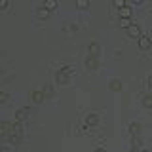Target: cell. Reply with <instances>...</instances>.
Segmentation results:
<instances>
[{
    "label": "cell",
    "instance_id": "15",
    "mask_svg": "<svg viewBox=\"0 0 152 152\" xmlns=\"http://www.w3.org/2000/svg\"><path fill=\"white\" fill-rule=\"evenodd\" d=\"M148 86H150V88H152V76H150V78H148Z\"/></svg>",
    "mask_w": 152,
    "mask_h": 152
},
{
    "label": "cell",
    "instance_id": "5",
    "mask_svg": "<svg viewBox=\"0 0 152 152\" xmlns=\"http://www.w3.org/2000/svg\"><path fill=\"white\" fill-rule=\"evenodd\" d=\"M48 15H50V13H48V10H46L44 6H42L40 10H38V17H40V19H46Z\"/></svg>",
    "mask_w": 152,
    "mask_h": 152
},
{
    "label": "cell",
    "instance_id": "16",
    "mask_svg": "<svg viewBox=\"0 0 152 152\" xmlns=\"http://www.w3.org/2000/svg\"><path fill=\"white\" fill-rule=\"evenodd\" d=\"M95 152H104V148H97V150H95Z\"/></svg>",
    "mask_w": 152,
    "mask_h": 152
},
{
    "label": "cell",
    "instance_id": "14",
    "mask_svg": "<svg viewBox=\"0 0 152 152\" xmlns=\"http://www.w3.org/2000/svg\"><path fill=\"white\" fill-rule=\"evenodd\" d=\"M0 101H6V95L4 93H0Z\"/></svg>",
    "mask_w": 152,
    "mask_h": 152
},
{
    "label": "cell",
    "instance_id": "13",
    "mask_svg": "<svg viewBox=\"0 0 152 152\" xmlns=\"http://www.w3.org/2000/svg\"><path fill=\"white\" fill-rule=\"evenodd\" d=\"M129 129H131L133 133H135V131H139V126H137V124H131V127H129Z\"/></svg>",
    "mask_w": 152,
    "mask_h": 152
},
{
    "label": "cell",
    "instance_id": "3",
    "mask_svg": "<svg viewBox=\"0 0 152 152\" xmlns=\"http://www.w3.org/2000/svg\"><path fill=\"white\" fill-rule=\"evenodd\" d=\"M131 15H133V12H131L129 6H126V8L120 10V19H131Z\"/></svg>",
    "mask_w": 152,
    "mask_h": 152
},
{
    "label": "cell",
    "instance_id": "7",
    "mask_svg": "<svg viewBox=\"0 0 152 152\" xmlns=\"http://www.w3.org/2000/svg\"><path fill=\"white\" fill-rule=\"evenodd\" d=\"M120 25H122V28H129L131 27V19H120Z\"/></svg>",
    "mask_w": 152,
    "mask_h": 152
},
{
    "label": "cell",
    "instance_id": "10",
    "mask_svg": "<svg viewBox=\"0 0 152 152\" xmlns=\"http://www.w3.org/2000/svg\"><path fill=\"white\" fill-rule=\"evenodd\" d=\"M142 104L145 107H152V97H145L142 99Z\"/></svg>",
    "mask_w": 152,
    "mask_h": 152
},
{
    "label": "cell",
    "instance_id": "8",
    "mask_svg": "<svg viewBox=\"0 0 152 152\" xmlns=\"http://www.w3.org/2000/svg\"><path fill=\"white\" fill-rule=\"evenodd\" d=\"M114 6H116L118 10H122V8H126L127 4H126V0H114Z\"/></svg>",
    "mask_w": 152,
    "mask_h": 152
},
{
    "label": "cell",
    "instance_id": "11",
    "mask_svg": "<svg viewBox=\"0 0 152 152\" xmlns=\"http://www.w3.org/2000/svg\"><path fill=\"white\" fill-rule=\"evenodd\" d=\"M32 99H34V101H42V93H34V97H32Z\"/></svg>",
    "mask_w": 152,
    "mask_h": 152
},
{
    "label": "cell",
    "instance_id": "12",
    "mask_svg": "<svg viewBox=\"0 0 152 152\" xmlns=\"http://www.w3.org/2000/svg\"><path fill=\"white\" fill-rule=\"evenodd\" d=\"M8 6V0H0V10H4Z\"/></svg>",
    "mask_w": 152,
    "mask_h": 152
},
{
    "label": "cell",
    "instance_id": "6",
    "mask_svg": "<svg viewBox=\"0 0 152 152\" xmlns=\"http://www.w3.org/2000/svg\"><path fill=\"white\" fill-rule=\"evenodd\" d=\"M76 6H78L80 10H86V8L89 6V2H88V0H78V2H76Z\"/></svg>",
    "mask_w": 152,
    "mask_h": 152
},
{
    "label": "cell",
    "instance_id": "9",
    "mask_svg": "<svg viewBox=\"0 0 152 152\" xmlns=\"http://www.w3.org/2000/svg\"><path fill=\"white\" fill-rule=\"evenodd\" d=\"M88 124H89V126H95V124H97V116H93V114L88 116Z\"/></svg>",
    "mask_w": 152,
    "mask_h": 152
},
{
    "label": "cell",
    "instance_id": "4",
    "mask_svg": "<svg viewBox=\"0 0 152 152\" xmlns=\"http://www.w3.org/2000/svg\"><path fill=\"white\" fill-rule=\"evenodd\" d=\"M44 8L46 10H55L57 8V2H55V0H46V2H44Z\"/></svg>",
    "mask_w": 152,
    "mask_h": 152
},
{
    "label": "cell",
    "instance_id": "17",
    "mask_svg": "<svg viewBox=\"0 0 152 152\" xmlns=\"http://www.w3.org/2000/svg\"><path fill=\"white\" fill-rule=\"evenodd\" d=\"M142 152H148V150H142Z\"/></svg>",
    "mask_w": 152,
    "mask_h": 152
},
{
    "label": "cell",
    "instance_id": "1",
    "mask_svg": "<svg viewBox=\"0 0 152 152\" xmlns=\"http://www.w3.org/2000/svg\"><path fill=\"white\" fill-rule=\"evenodd\" d=\"M127 36H129V38H141V27L131 23V27L127 28Z\"/></svg>",
    "mask_w": 152,
    "mask_h": 152
},
{
    "label": "cell",
    "instance_id": "2",
    "mask_svg": "<svg viewBox=\"0 0 152 152\" xmlns=\"http://www.w3.org/2000/svg\"><path fill=\"white\" fill-rule=\"evenodd\" d=\"M150 46H152V42H150L148 36H141L139 38V48H141V50H148Z\"/></svg>",
    "mask_w": 152,
    "mask_h": 152
}]
</instances>
